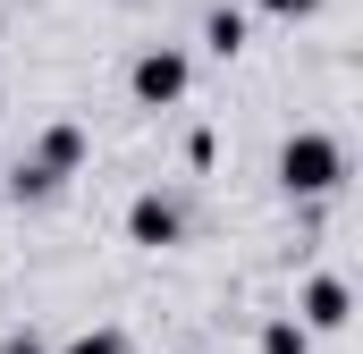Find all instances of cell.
<instances>
[{
    "label": "cell",
    "instance_id": "cell-1",
    "mask_svg": "<svg viewBox=\"0 0 363 354\" xmlns=\"http://www.w3.org/2000/svg\"><path fill=\"white\" fill-rule=\"evenodd\" d=\"M347 185V144L338 135H321V127H296L287 144H279V194H296V202H321V194H338Z\"/></svg>",
    "mask_w": 363,
    "mask_h": 354
},
{
    "label": "cell",
    "instance_id": "cell-2",
    "mask_svg": "<svg viewBox=\"0 0 363 354\" xmlns=\"http://www.w3.org/2000/svg\"><path fill=\"white\" fill-rule=\"evenodd\" d=\"M186 85H194V59L169 51V42H152L135 68H127V93H135V110H178Z\"/></svg>",
    "mask_w": 363,
    "mask_h": 354
},
{
    "label": "cell",
    "instance_id": "cell-3",
    "mask_svg": "<svg viewBox=\"0 0 363 354\" xmlns=\"http://www.w3.org/2000/svg\"><path fill=\"white\" fill-rule=\"evenodd\" d=\"M287 321H296V329H304V338H338V329H347V321H355V287H347V278H338V270H313V278H304V295H296V312H287Z\"/></svg>",
    "mask_w": 363,
    "mask_h": 354
},
{
    "label": "cell",
    "instance_id": "cell-4",
    "mask_svg": "<svg viewBox=\"0 0 363 354\" xmlns=\"http://www.w3.org/2000/svg\"><path fill=\"white\" fill-rule=\"evenodd\" d=\"M178 236H186L178 194H135V202H127V245H144V253H169Z\"/></svg>",
    "mask_w": 363,
    "mask_h": 354
},
{
    "label": "cell",
    "instance_id": "cell-5",
    "mask_svg": "<svg viewBox=\"0 0 363 354\" xmlns=\"http://www.w3.org/2000/svg\"><path fill=\"white\" fill-rule=\"evenodd\" d=\"M85 127H77V118H51V127H43V135H34V152H26V161H34V169L51 177V185H68V177L85 169Z\"/></svg>",
    "mask_w": 363,
    "mask_h": 354
},
{
    "label": "cell",
    "instance_id": "cell-6",
    "mask_svg": "<svg viewBox=\"0 0 363 354\" xmlns=\"http://www.w3.org/2000/svg\"><path fill=\"white\" fill-rule=\"evenodd\" d=\"M245 34H254V25H245V8H211V17H203V42H211L220 59H237V51H245Z\"/></svg>",
    "mask_w": 363,
    "mask_h": 354
},
{
    "label": "cell",
    "instance_id": "cell-7",
    "mask_svg": "<svg viewBox=\"0 0 363 354\" xmlns=\"http://www.w3.org/2000/svg\"><path fill=\"white\" fill-rule=\"evenodd\" d=\"M262 354H313V338H304V329L279 312V321H262Z\"/></svg>",
    "mask_w": 363,
    "mask_h": 354
},
{
    "label": "cell",
    "instance_id": "cell-8",
    "mask_svg": "<svg viewBox=\"0 0 363 354\" xmlns=\"http://www.w3.org/2000/svg\"><path fill=\"white\" fill-rule=\"evenodd\" d=\"M9 194H17V202H51L60 185H51V177L34 169V161H17V169H9Z\"/></svg>",
    "mask_w": 363,
    "mask_h": 354
},
{
    "label": "cell",
    "instance_id": "cell-9",
    "mask_svg": "<svg viewBox=\"0 0 363 354\" xmlns=\"http://www.w3.org/2000/svg\"><path fill=\"white\" fill-rule=\"evenodd\" d=\"M60 354H127V329H77Z\"/></svg>",
    "mask_w": 363,
    "mask_h": 354
},
{
    "label": "cell",
    "instance_id": "cell-10",
    "mask_svg": "<svg viewBox=\"0 0 363 354\" xmlns=\"http://www.w3.org/2000/svg\"><path fill=\"white\" fill-rule=\"evenodd\" d=\"M254 8H271V17H313L321 0H254Z\"/></svg>",
    "mask_w": 363,
    "mask_h": 354
}]
</instances>
